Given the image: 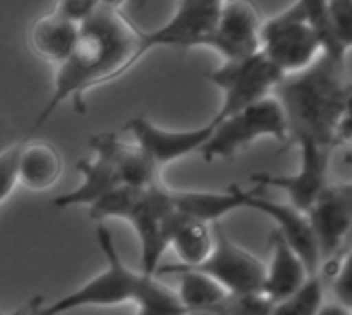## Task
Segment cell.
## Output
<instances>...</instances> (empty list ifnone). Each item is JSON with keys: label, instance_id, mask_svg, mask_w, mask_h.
<instances>
[{"label": "cell", "instance_id": "5bb4252c", "mask_svg": "<svg viewBox=\"0 0 352 315\" xmlns=\"http://www.w3.org/2000/svg\"><path fill=\"white\" fill-rule=\"evenodd\" d=\"M322 260H332L352 237V184H330L309 210Z\"/></svg>", "mask_w": 352, "mask_h": 315}, {"label": "cell", "instance_id": "277c9868", "mask_svg": "<svg viewBox=\"0 0 352 315\" xmlns=\"http://www.w3.org/2000/svg\"><path fill=\"white\" fill-rule=\"evenodd\" d=\"M97 241L105 256V270L85 283L80 289L60 297L50 305H39V315H64L80 307H116L124 303H136V297L144 283V272H134L120 256L111 231L99 223Z\"/></svg>", "mask_w": 352, "mask_h": 315}, {"label": "cell", "instance_id": "cb8c5ba5", "mask_svg": "<svg viewBox=\"0 0 352 315\" xmlns=\"http://www.w3.org/2000/svg\"><path fill=\"white\" fill-rule=\"evenodd\" d=\"M324 305V279L320 272L314 274L295 295L274 303L272 315H320Z\"/></svg>", "mask_w": 352, "mask_h": 315}, {"label": "cell", "instance_id": "1f68e13d", "mask_svg": "<svg viewBox=\"0 0 352 315\" xmlns=\"http://www.w3.org/2000/svg\"><path fill=\"white\" fill-rule=\"evenodd\" d=\"M39 305H41V297H33L29 301V312H27V315H39Z\"/></svg>", "mask_w": 352, "mask_h": 315}, {"label": "cell", "instance_id": "7402d4cb", "mask_svg": "<svg viewBox=\"0 0 352 315\" xmlns=\"http://www.w3.org/2000/svg\"><path fill=\"white\" fill-rule=\"evenodd\" d=\"M64 169V161L60 151L50 144V142H27L23 144V153H21V184L33 192H41L52 188Z\"/></svg>", "mask_w": 352, "mask_h": 315}, {"label": "cell", "instance_id": "ac0fdd59", "mask_svg": "<svg viewBox=\"0 0 352 315\" xmlns=\"http://www.w3.org/2000/svg\"><path fill=\"white\" fill-rule=\"evenodd\" d=\"M76 169L82 173V184L68 194H62L54 200L56 208H70V206H93L97 200L105 198L113 190L126 186L113 163L101 155L91 159H82L76 163Z\"/></svg>", "mask_w": 352, "mask_h": 315}, {"label": "cell", "instance_id": "d6a6232c", "mask_svg": "<svg viewBox=\"0 0 352 315\" xmlns=\"http://www.w3.org/2000/svg\"><path fill=\"white\" fill-rule=\"evenodd\" d=\"M128 0H101V6H109V8H122V4H126Z\"/></svg>", "mask_w": 352, "mask_h": 315}, {"label": "cell", "instance_id": "44dd1931", "mask_svg": "<svg viewBox=\"0 0 352 315\" xmlns=\"http://www.w3.org/2000/svg\"><path fill=\"white\" fill-rule=\"evenodd\" d=\"M169 246L175 250L182 266H198L214 248V229L200 219L177 213L171 223Z\"/></svg>", "mask_w": 352, "mask_h": 315}, {"label": "cell", "instance_id": "484cf974", "mask_svg": "<svg viewBox=\"0 0 352 315\" xmlns=\"http://www.w3.org/2000/svg\"><path fill=\"white\" fill-rule=\"evenodd\" d=\"M25 140H19L10 146H6L0 155V202L4 204L16 184H21V153H23Z\"/></svg>", "mask_w": 352, "mask_h": 315}, {"label": "cell", "instance_id": "8fae6325", "mask_svg": "<svg viewBox=\"0 0 352 315\" xmlns=\"http://www.w3.org/2000/svg\"><path fill=\"white\" fill-rule=\"evenodd\" d=\"M264 21L252 0H225L219 21L206 39V47L217 50L225 60H241L262 52Z\"/></svg>", "mask_w": 352, "mask_h": 315}, {"label": "cell", "instance_id": "5b68a950", "mask_svg": "<svg viewBox=\"0 0 352 315\" xmlns=\"http://www.w3.org/2000/svg\"><path fill=\"white\" fill-rule=\"evenodd\" d=\"M258 138H276L289 144V120L276 93L225 120H217V130L204 146L202 157L208 163L214 159H233Z\"/></svg>", "mask_w": 352, "mask_h": 315}, {"label": "cell", "instance_id": "6da1fadb", "mask_svg": "<svg viewBox=\"0 0 352 315\" xmlns=\"http://www.w3.org/2000/svg\"><path fill=\"white\" fill-rule=\"evenodd\" d=\"M140 43L142 31H138L120 8L99 6L80 23L78 41L68 60L58 66L54 93L31 124L27 138L68 99H72L78 113L85 111L82 95L132 70L140 60Z\"/></svg>", "mask_w": 352, "mask_h": 315}, {"label": "cell", "instance_id": "7c38bea8", "mask_svg": "<svg viewBox=\"0 0 352 315\" xmlns=\"http://www.w3.org/2000/svg\"><path fill=\"white\" fill-rule=\"evenodd\" d=\"M124 130L130 132L134 142L163 169L188 155L202 153L217 130V120L212 118L204 126L192 130H167L159 128L144 116H136L126 122Z\"/></svg>", "mask_w": 352, "mask_h": 315}, {"label": "cell", "instance_id": "d4e9b609", "mask_svg": "<svg viewBox=\"0 0 352 315\" xmlns=\"http://www.w3.org/2000/svg\"><path fill=\"white\" fill-rule=\"evenodd\" d=\"M272 309H274V301H270L262 293H252V295H231V299L219 309L190 315H272Z\"/></svg>", "mask_w": 352, "mask_h": 315}, {"label": "cell", "instance_id": "7a4b0ae2", "mask_svg": "<svg viewBox=\"0 0 352 315\" xmlns=\"http://www.w3.org/2000/svg\"><path fill=\"white\" fill-rule=\"evenodd\" d=\"M352 85L346 80V56L322 52L305 70L285 76L276 89L287 120L289 144L303 140L338 144V130L344 118Z\"/></svg>", "mask_w": 352, "mask_h": 315}, {"label": "cell", "instance_id": "ba28073f", "mask_svg": "<svg viewBox=\"0 0 352 315\" xmlns=\"http://www.w3.org/2000/svg\"><path fill=\"white\" fill-rule=\"evenodd\" d=\"M188 268L212 276L233 295H252V293H262L268 264H264L252 252L231 241L225 229L217 223L214 248L210 256L198 266H188Z\"/></svg>", "mask_w": 352, "mask_h": 315}, {"label": "cell", "instance_id": "30bf717a", "mask_svg": "<svg viewBox=\"0 0 352 315\" xmlns=\"http://www.w3.org/2000/svg\"><path fill=\"white\" fill-rule=\"evenodd\" d=\"M225 0H179L171 19L155 31L142 33L140 58L157 47L204 45L212 33Z\"/></svg>", "mask_w": 352, "mask_h": 315}, {"label": "cell", "instance_id": "f1b7e54d", "mask_svg": "<svg viewBox=\"0 0 352 315\" xmlns=\"http://www.w3.org/2000/svg\"><path fill=\"white\" fill-rule=\"evenodd\" d=\"M99 6H101V0H58L54 10H58L60 14L76 23H85Z\"/></svg>", "mask_w": 352, "mask_h": 315}, {"label": "cell", "instance_id": "52a82bcc", "mask_svg": "<svg viewBox=\"0 0 352 315\" xmlns=\"http://www.w3.org/2000/svg\"><path fill=\"white\" fill-rule=\"evenodd\" d=\"M262 52L289 76L309 68L324 52L320 33L299 0L268 19L262 29Z\"/></svg>", "mask_w": 352, "mask_h": 315}, {"label": "cell", "instance_id": "9a60e30c", "mask_svg": "<svg viewBox=\"0 0 352 315\" xmlns=\"http://www.w3.org/2000/svg\"><path fill=\"white\" fill-rule=\"evenodd\" d=\"M89 142L95 155H101L113 163V167L122 175L126 186L151 188V186L161 184L159 182L161 167L136 142H124L113 132L95 134L91 136Z\"/></svg>", "mask_w": 352, "mask_h": 315}, {"label": "cell", "instance_id": "e0dca14e", "mask_svg": "<svg viewBox=\"0 0 352 315\" xmlns=\"http://www.w3.org/2000/svg\"><path fill=\"white\" fill-rule=\"evenodd\" d=\"M78 35H80V23L60 14L58 10L39 17L29 27L31 50L37 56L56 62L58 66L68 60V56L72 54L78 41Z\"/></svg>", "mask_w": 352, "mask_h": 315}, {"label": "cell", "instance_id": "4316f807", "mask_svg": "<svg viewBox=\"0 0 352 315\" xmlns=\"http://www.w3.org/2000/svg\"><path fill=\"white\" fill-rule=\"evenodd\" d=\"M336 43L349 54L352 47V0H330Z\"/></svg>", "mask_w": 352, "mask_h": 315}, {"label": "cell", "instance_id": "ffe728a7", "mask_svg": "<svg viewBox=\"0 0 352 315\" xmlns=\"http://www.w3.org/2000/svg\"><path fill=\"white\" fill-rule=\"evenodd\" d=\"M248 192L250 190H243L237 184H233L223 192L188 190V192H173V202L177 213L200 219L208 225H217L223 217L248 206Z\"/></svg>", "mask_w": 352, "mask_h": 315}, {"label": "cell", "instance_id": "3957f363", "mask_svg": "<svg viewBox=\"0 0 352 315\" xmlns=\"http://www.w3.org/2000/svg\"><path fill=\"white\" fill-rule=\"evenodd\" d=\"M177 215L173 190L163 184L151 188L122 186L89 206V217L97 223L107 219L128 221L140 241V270L157 274L161 258L169 248L171 223Z\"/></svg>", "mask_w": 352, "mask_h": 315}, {"label": "cell", "instance_id": "f546056e", "mask_svg": "<svg viewBox=\"0 0 352 315\" xmlns=\"http://www.w3.org/2000/svg\"><path fill=\"white\" fill-rule=\"evenodd\" d=\"M346 140H352V89L351 95H349V101H346L344 118H342V124H340V130H338V144L346 142Z\"/></svg>", "mask_w": 352, "mask_h": 315}, {"label": "cell", "instance_id": "4fadbf2b", "mask_svg": "<svg viewBox=\"0 0 352 315\" xmlns=\"http://www.w3.org/2000/svg\"><path fill=\"white\" fill-rule=\"evenodd\" d=\"M258 192H260L258 188L248 192V206L245 208H252V210H258V213H264L266 217H270L276 223V229L285 235V239L305 260L309 272L320 274V268H322L324 260H322L320 241H318V235H316L309 213L299 210L291 202L289 204L274 202L270 198L260 196Z\"/></svg>", "mask_w": 352, "mask_h": 315}, {"label": "cell", "instance_id": "e575fe53", "mask_svg": "<svg viewBox=\"0 0 352 315\" xmlns=\"http://www.w3.org/2000/svg\"><path fill=\"white\" fill-rule=\"evenodd\" d=\"M136 2H138V4H142V0H136Z\"/></svg>", "mask_w": 352, "mask_h": 315}, {"label": "cell", "instance_id": "4dcf8cb0", "mask_svg": "<svg viewBox=\"0 0 352 315\" xmlns=\"http://www.w3.org/2000/svg\"><path fill=\"white\" fill-rule=\"evenodd\" d=\"M320 315H352V309L340 305V303H330V305H324Z\"/></svg>", "mask_w": 352, "mask_h": 315}, {"label": "cell", "instance_id": "603a6c76", "mask_svg": "<svg viewBox=\"0 0 352 315\" xmlns=\"http://www.w3.org/2000/svg\"><path fill=\"white\" fill-rule=\"evenodd\" d=\"M134 305L136 315H190L177 291L163 285L157 274H144V283Z\"/></svg>", "mask_w": 352, "mask_h": 315}, {"label": "cell", "instance_id": "836d02e7", "mask_svg": "<svg viewBox=\"0 0 352 315\" xmlns=\"http://www.w3.org/2000/svg\"><path fill=\"white\" fill-rule=\"evenodd\" d=\"M27 312H29V303L27 305H23V307H19L16 312H12V314H2V315H27Z\"/></svg>", "mask_w": 352, "mask_h": 315}, {"label": "cell", "instance_id": "9c48e42d", "mask_svg": "<svg viewBox=\"0 0 352 315\" xmlns=\"http://www.w3.org/2000/svg\"><path fill=\"white\" fill-rule=\"evenodd\" d=\"M301 151V165L299 171L293 175H272V173H256L252 180L258 184V188H278L287 192L293 206L299 210L309 213L320 196L330 186L328 171H330V157L334 146L303 140L299 142Z\"/></svg>", "mask_w": 352, "mask_h": 315}, {"label": "cell", "instance_id": "d6986e66", "mask_svg": "<svg viewBox=\"0 0 352 315\" xmlns=\"http://www.w3.org/2000/svg\"><path fill=\"white\" fill-rule=\"evenodd\" d=\"M177 274V295L182 303L186 305L188 314H200V312H212L223 307L233 293H229L219 281H214L208 274H202L194 268L182 266V264H165L159 268V274Z\"/></svg>", "mask_w": 352, "mask_h": 315}, {"label": "cell", "instance_id": "2e32d148", "mask_svg": "<svg viewBox=\"0 0 352 315\" xmlns=\"http://www.w3.org/2000/svg\"><path fill=\"white\" fill-rule=\"evenodd\" d=\"M270 246H272V258L266 268V281L262 287V295H266L270 301L278 303L287 297L295 295L299 289L305 287V283L314 276L305 264V260L299 256V252L285 239V235L274 229L270 233Z\"/></svg>", "mask_w": 352, "mask_h": 315}, {"label": "cell", "instance_id": "8992f818", "mask_svg": "<svg viewBox=\"0 0 352 315\" xmlns=\"http://www.w3.org/2000/svg\"><path fill=\"white\" fill-rule=\"evenodd\" d=\"M285 76L287 74L264 52L241 60H225L219 68L208 72V80L223 93L221 109L212 118L225 120L274 95Z\"/></svg>", "mask_w": 352, "mask_h": 315}, {"label": "cell", "instance_id": "83f0119b", "mask_svg": "<svg viewBox=\"0 0 352 315\" xmlns=\"http://www.w3.org/2000/svg\"><path fill=\"white\" fill-rule=\"evenodd\" d=\"M332 291L340 305L352 309V250L351 254L340 262V266L336 270H332Z\"/></svg>", "mask_w": 352, "mask_h": 315}]
</instances>
